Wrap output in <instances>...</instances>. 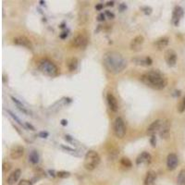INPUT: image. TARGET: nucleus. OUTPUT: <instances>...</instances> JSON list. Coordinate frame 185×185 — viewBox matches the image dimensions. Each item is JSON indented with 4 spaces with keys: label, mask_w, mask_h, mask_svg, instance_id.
Returning a JSON list of instances; mask_svg holds the SVG:
<instances>
[{
    "label": "nucleus",
    "mask_w": 185,
    "mask_h": 185,
    "mask_svg": "<svg viewBox=\"0 0 185 185\" xmlns=\"http://www.w3.org/2000/svg\"><path fill=\"white\" fill-rule=\"evenodd\" d=\"M102 8H103V5L102 4H98V5L95 6V9L96 10H101Z\"/></svg>",
    "instance_id": "36"
},
{
    "label": "nucleus",
    "mask_w": 185,
    "mask_h": 185,
    "mask_svg": "<svg viewBox=\"0 0 185 185\" xmlns=\"http://www.w3.org/2000/svg\"><path fill=\"white\" fill-rule=\"evenodd\" d=\"M125 8H126V6H125L124 4H121V9L123 10V9H125Z\"/></svg>",
    "instance_id": "40"
},
{
    "label": "nucleus",
    "mask_w": 185,
    "mask_h": 185,
    "mask_svg": "<svg viewBox=\"0 0 185 185\" xmlns=\"http://www.w3.org/2000/svg\"><path fill=\"white\" fill-rule=\"evenodd\" d=\"M121 164L125 168H132V166H133L132 161H130L128 157H122L121 159Z\"/></svg>",
    "instance_id": "25"
},
{
    "label": "nucleus",
    "mask_w": 185,
    "mask_h": 185,
    "mask_svg": "<svg viewBox=\"0 0 185 185\" xmlns=\"http://www.w3.org/2000/svg\"><path fill=\"white\" fill-rule=\"evenodd\" d=\"M39 159H40V157H39V154L37 153V151L32 150L29 155V161L32 165H36V164H38Z\"/></svg>",
    "instance_id": "21"
},
{
    "label": "nucleus",
    "mask_w": 185,
    "mask_h": 185,
    "mask_svg": "<svg viewBox=\"0 0 185 185\" xmlns=\"http://www.w3.org/2000/svg\"><path fill=\"white\" fill-rule=\"evenodd\" d=\"M142 10H145V14H151V12H152V8L151 7H142Z\"/></svg>",
    "instance_id": "32"
},
{
    "label": "nucleus",
    "mask_w": 185,
    "mask_h": 185,
    "mask_svg": "<svg viewBox=\"0 0 185 185\" xmlns=\"http://www.w3.org/2000/svg\"><path fill=\"white\" fill-rule=\"evenodd\" d=\"M178 111L180 113H182V112L185 111V95L183 96V98L181 99V103L178 106Z\"/></svg>",
    "instance_id": "26"
},
{
    "label": "nucleus",
    "mask_w": 185,
    "mask_h": 185,
    "mask_svg": "<svg viewBox=\"0 0 185 185\" xmlns=\"http://www.w3.org/2000/svg\"><path fill=\"white\" fill-rule=\"evenodd\" d=\"M61 124H62L63 126H66V125L68 124V121H66V119H62V121H61Z\"/></svg>",
    "instance_id": "38"
},
{
    "label": "nucleus",
    "mask_w": 185,
    "mask_h": 185,
    "mask_svg": "<svg viewBox=\"0 0 185 185\" xmlns=\"http://www.w3.org/2000/svg\"><path fill=\"white\" fill-rule=\"evenodd\" d=\"M182 16H183L182 7H181L180 6H176L175 7H174L173 13H172V23L175 26H178Z\"/></svg>",
    "instance_id": "12"
},
{
    "label": "nucleus",
    "mask_w": 185,
    "mask_h": 185,
    "mask_svg": "<svg viewBox=\"0 0 185 185\" xmlns=\"http://www.w3.org/2000/svg\"><path fill=\"white\" fill-rule=\"evenodd\" d=\"M161 124H162V121L160 119H157L152 124H150V126L147 128V134L150 135V136H153V135H156V133L158 132L159 133V130L161 128Z\"/></svg>",
    "instance_id": "15"
},
{
    "label": "nucleus",
    "mask_w": 185,
    "mask_h": 185,
    "mask_svg": "<svg viewBox=\"0 0 185 185\" xmlns=\"http://www.w3.org/2000/svg\"><path fill=\"white\" fill-rule=\"evenodd\" d=\"M68 68L70 71H74L78 68V59L76 58H71L68 60Z\"/></svg>",
    "instance_id": "22"
},
{
    "label": "nucleus",
    "mask_w": 185,
    "mask_h": 185,
    "mask_svg": "<svg viewBox=\"0 0 185 185\" xmlns=\"http://www.w3.org/2000/svg\"><path fill=\"white\" fill-rule=\"evenodd\" d=\"M106 16H108V17H109L110 19H113L114 17H115V15L113 14V13H111V12H109V11H108V10H106V13H105Z\"/></svg>",
    "instance_id": "35"
},
{
    "label": "nucleus",
    "mask_w": 185,
    "mask_h": 185,
    "mask_svg": "<svg viewBox=\"0 0 185 185\" xmlns=\"http://www.w3.org/2000/svg\"><path fill=\"white\" fill-rule=\"evenodd\" d=\"M38 70L45 75L50 76V77H55L58 74V69L49 59H42L38 63Z\"/></svg>",
    "instance_id": "3"
},
{
    "label": "nucleus",
    "mask_w": 185,
    "mask_h": 185,
    "mask_svg": "<svg viewBox=\"0 0 185 185\" xmlns=\"http://www.w3.org/2000/svg\"><path fill=\"white\" fill-rule=\"evenodd\" d=\"M57 174H58V177H59L61 179H66V178H69L70 176V173L68 171H59Z\"/></svg>",
    "instance_id": "27"
},
{
    "label": "nucleus",
    "mask_w": 185,
    "mask_h": 185,
    "mask_svg": "<svg viewBox=\"0 0 185 185\" xmlns=\"http://www.w3.org/2000/svg\"><path fill=\"white\" fill-rule=\"evenodd\" d=\"M132 61L136 64V65H139V66H144V67H147V66H150L153 63V60L152 58L148 56L146 57H137V58H133L132 59Z\"/></svg>",
    "instance_id": "13"
},
{
    "label": "nucleus",
    "mask_w": 185,
    "mask_h": 185,
    "mask_svg": "<svg viewBox=\"0 0 185 185\" xmlns=\"http://www.w3.org/2000/svg\"><path fill=\"white\" fill-rule=\"evenodd\" d=\"M7 113H8V114L10 115V116H11V117H12V118H13L15 119V121H17L18 123H19L20 125H22V123L20 122V119H19V118L18 117H16V116H15V115H14V114H13V113H12L11 111H10V110H7Z\"/></svg>",
    "instance_id": "29"
},
{
    "label": "nucleus",
    "mask_w": 185,
    "mask_h": 185,
    "mask_svg": "<svg viewBox=\"0 0 185 185\" xmlns=\"http://www.w3.org/2000/svg\"><path fill=\"white\" fill-rule=\"evenodd\" d=\"M179 164V158L178 156L174 153H170L169 154L168 157H167V167L169 170H174Z\"/></svg>",
    "instance_id": "9"
},
{
    "label": "nucleus",
    "mask_w": 185,
    "mask_h": 185,
    "mask_svg": "<svg viewBox=\"0 0 185 185\" xmlns=\"http://www.w3.org/2000/svg\"><path fill=\"white\" fill-rule=\"evenodd\" d=\"M18 185H31V182L28 180H21Z\"/></svg>",
    "instance_id": "31"
},
{
    "label": "nucleus",
    "mask_w": 185,
    "mask_h": 185,
    "mask_svg": "<svg viewBox=\"0 0 185 185\" xmlns=\"http://www.w3.org/2000/svg\"><path fill=\"white\" fill-rule=\"evenodd\" d=\"M107 6H111V7H112V6H114V1L108 2V3H107Z\"/></svg>",
    "instance_id": "41"
},
{
    "label": "nucleus",
    "mask_w": 185,
    "mask_h": 185,
    "mask_svg": "<svg viewBox=\"0 0 185 185\" xmlns=\"http://www.w3.org/2000/svg\"><path fill=\"white\" fill-rule=\"evenodd\" d=\"M165 60L170 67L175 66L177 63V54L172 49H168L165 52Z\"/></svg>",
    "instance_id": "6"
},
{
    "label": "nucleus",
    "mask_w": 185,
    "mask_h": 185,
    "mask_svg": "<svg viewBox=\"0 0 185 185\" xmlns=\"http://www.w3.org/2000/svg\"><path fill=\"white\" fill-rule=\"evenodd\" d=\"M105 18H106V14H104V13H101V14H99L98 15V20H100V21H102V20H105Z\"/></svg>",
    "instance_id": "34"
},
{
    "label": "nucleus",
    "mask_w": 185,
    "mask_h": 185,
    "mask_svg": "<svg viewBox=\"0 0 185 185\" xmlns=\"http://www.w3.org/2000/svg\"><path fill=\"white\" fill-rule=\"evenodd\" d=\"M169 37H161L155 42V46L157 47V49L162 50L165 47H167V46L169 45Z\"/></svg>",
    "instance_id": "20"
},
{
    "label": "nucleus",
    "mask_w": 185,
    "mask_h": 185,
    "mask_svg": "<svg viewBox=\"0 0 185 185\" xmlns=\"http://www.w3.org/2000/svg\"><path fill=\"white\" fill-rule=\"evenodd\" d=\"M10 169H11V165H10L9 163H7V162L3 163V171L4 172H7Z\"/></svg>",
    "instance_id": "28"
},
{
    "label": "nucleus",
    "mask_w": 185,
    "mask_h": 185,
    "mask_svg": "<svg viewBox=\"0 0 185 185\" xmlns=\"http://www.w3.org/2000/svg\"><path fill=\"white\" fill-rule=\"evenodd\" d=\"M106 100H107V104L110 109L114 112H117L118 109V102H117V99L115 98V96L111 93H108L106 95Z\"/></svg>",
    "instance_id": "18"
},
{
    "label": "nucleus",
    "mask_w": 185,
    "mask_h": 185,
    "mask_svg": "<svg viewBox=\"0 0 185 185\" xmlns=\"http://www.w3.org/2000/svg\"><path fill=\"white\" fill-rule=\"evenodd\" d=\"M152 161V157L149 153H147V152H143L142 154H140L136 159V164L137 165H140V164H143V163H145V164L146 165H149L150 163Z\"/></svg>",
    "instance_id": "16"
},
{
    "label": "nucleus",
    "mask_w": 185,
    "mask_h": 185,
    "mask_svg": "<svg viewBox=\"0 0 185 185\" xmlns=\"http://www.w3.org/2000/svg\"><path fill=\"white\" fill-rule=\"evenodd\" d=\"M100 156L98 153L94 150H90L86 153L84 157V167L88 170H94L95 169L98 165L100 164Z\"/></svg>",
    "instance_id": "4"
},
{
    "label": "nucleus",
    "mask_w": 185,
    "mask_h": 185,
    "mask_svg": "<svg viewBox=\"0 0 185 185\" xmlns=\"http://www.w3.org/2000/svg\"><path fill=\"white\" fill-rule=\"evenodd\" d=\"M150 142H151V145H152V146H153V147H155V146L157 145V138H156V135L151 136Z\"/></svg>",
    "instance_id": "30"
},
{
    "label": "nucleus",
    "mask_w": 185,
    "mask_h": 185,
    "mask_svg": "<svg viewBox=\"0 0 185 185\" xmlns=\"http://www.w3.org/2000/svg\"><path fill=\"white\" fill-rule=\"evenodd\" d=\"M114 133L119 139H122L125 136V134H126V126H125L124 121L122 119V118H121V117H118L116 118V121H115V123H114Z\"/></svg>",
    "instance_id": "5"
},
{
    "label": "nucleus",
    "mask_w": 185,
    "mask_h": 185,
    "mask_svg": "<svg viewBox=\"0 0 185 185\" xmlns=\"http://www.w3.org/2000/svg\"><path fill=\"white\" fill-rule=\"evenodd\" d=\"M145 42V38L143 35H137L134 37L132 42H130V48L133 51H139L140 49H142V46Z\"/></svg>",
    "instance_id": "8"
},
{
    "label": "nucleus",
    "mask_w": 185,
    "mask_h": 185,
    "mask_svg": "<svg viewBox=\"0 0 185 185\" xmlns=\"http://www.w3.org/2000/svg\"><path fill=\"white\" fill-rule=\"evenodd\" d=\"M24 154V148L21 145H14L10 150V157L12 159H19Z\"/></svg>",
    "instance_id": "14"
},
{
    "label": "nucleus",
    "mask_w": 185,
    "mask_h": 185,
    "mask_svg": "<svg viewBox=\"0 0 185 185\" xmlns=\"http://www.w3.org/2000/svg\"><path fill=\"white\" fill-rule=\"evenodd\" d=\"M103 64L107 71L117 74L121 72L126 68L127 61L121 54L116 51H109L105 54L103 58Z\"/></svg>",
    "instance_id": "1"
},
{
    "label": "nucleus",
    "mask_w": 185,
    "mask_h": 185,
    "mask_svg": "<svg viewBox=\"0 0 185 185\" xmlns=\"http://www.w3.org/2000/svg\"><path fill=\"white\" fill-rule=\"evenodd\" d=\"M41 138H47L48 137V133L47 132H41L38 134Z\"/></svg>",
    "instance_id": "33"
},
{
    "label": "nucleus",
    "mask_w": 185,
    "mask_h": 185,
    "mask_svg": "<svg viewBox=\"0 0 185 185\" xmlns=\"http://www.w3.org/2000/svg\"><path fill=\"white\" fill-rule=\"evenodd\" d=\"M141 81L146 86L155 90L164 89L168 84V79L166 76L159 70H152L141 76Z\"/></svg>",
    "instance_id": "2"
},
{
    "label": "nucleus",
    "mask_w": 185,
    "mask_h": 185,
    "mask_svg": "<svg viewBox=\"0 0 185 185\" xmlns=\"http://www.w3.org/2000/svg\"><path fill=\"white\" fill-rule=\"evenodd\" d=\"M178 185H185V169H181L177 178Z\"/></svg>",
    "instance_id": "23"
},
{
    "label": "nucleus",
    "mask_w": 185,
    "mask_h": 185,
    "mask_svg": "<svg viewBox=\"0 0 185 185\" xmlns=\"http://www.w3.org/2000/svg\"><path fill=\"white\" fill-rule=\"evenodd\" d=\"M26 125H27V127L28 128H31V130H34V127H32L31 124H29V123H26Z\"/></svg>",
    "instance_id": "39"
},
{
    "label": "nucleus",
    "mask_w": 185,
    "mask_h": 185,
    "mask_svg": "<svg viewBox=\"0 0 185 185\" xmlns=\"http://www.w3.org/2000/svg\"><path fill=\"white\" fill-rule=\"evenodd\" d=\"M67 36H68V34H67V32H63L62 34H60V38H61V39H64V38H66Z\"/></svg>",
    "instance_id": "37"
},
{
    "label": "nucleus",
    "mask_w": 185,
    "mask_h": 185,
    "mask_svg": "<svg viewBox=\"0 0 185 185\" xmlns=\"http://www.w3.org/2000/svg\"><path fill=\"white\" fill-rule=\"evenodd\" d=\"M87 43H88V38L86 37V35L81 34L73 39L72 45L77 48H84L87 46Z\"/></svg>",
    "instance_id": "7"
},
{
    "label": "nucleus",
    "mask_w": 185,
    "mask_h": 185,
    "mask_svg": "<svg viewBox=\"0 0 185 185\" xmlns=\"http://www.w3.org/2000/svg\"><path fill=\"white\" fill-rule=\"evenodd\" d=\"M170 132V122L166 119V121H162L161 128L159 130V135L162 139H167L169 136Z\"/></svg>",
    "instance_id": "11"
},
{
    "label": "nucleus",
    "mask_w": 185,
    "mask_h": 185,
    "mask_svg": "<svg viewBox=\"0 0 185 185\" xmlns=\"http://www.w3.org/2000/svg\"><path fill=\"white\" fill-rule=\"evenodd\" d=\"M14 43L17 46H23L26 47L28 49H32V43L31 42L30 39H28L25 36H18L15 37L13 40Z\"/></svg>",
    "instance_id": "10"
},
{
    "label": "nucleus",
    "mask_w": 185,
    "mask_h": 185,
    "mask_svg": "<svg viewBox=\"0 0 185 185\" xmlns=\"http://www.w3.org/2000/svg\"><path fill=\"white\" fill-rule=\"evenodd\" d=\"M157 181V173L154 170H149L144 181V185H155Z\"/></svg>",
    "instance_id": "19"
},
{
    "label": "nucleus",
    "mask_w": 185,
    "mask_h": 185,
    "mask_svg": "<svg viewBox=\"0 0 185 185\" xmlns=\"http://www.w3.org/2000/svg\"><path fill=\"white\" fill-rule=\"evenodd\" d=\"M11 99H12L13 102L17 105V106H18V108H19V110H21V111H22L23 113H25V114H30V112H29V111L26 109V108H25V106H24L22 104H21L18 99H16L15 97H13V96H11Z\"/></svg>",
    "instance_id": "24"
},
{
    "label": "nucleus",
    "mask_w": 185,
    "mask_h": 185,
    "mask_svg": "<svg viewBox=\"0 0 185 185\" xmlns=\"http://www.w3.org/2000/svg\"><path fill=\"white\" fill-rule=\"evenodd\" d=\"M20 174H21V170L20 169H15L14 171H12L11 173L9 174V176L7 177V183L8 184V185H13V184H15L18 181H19V177H20Z\"/></svg>",
    "instance_id": "17"
}]
</instances>
